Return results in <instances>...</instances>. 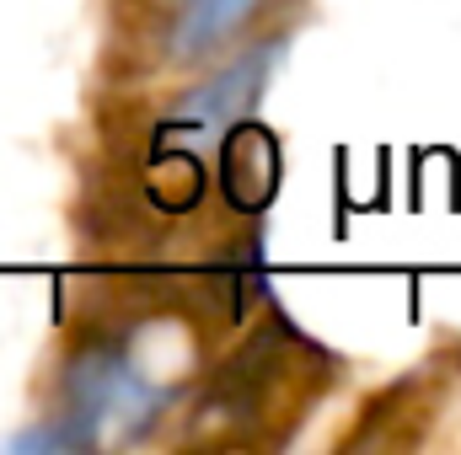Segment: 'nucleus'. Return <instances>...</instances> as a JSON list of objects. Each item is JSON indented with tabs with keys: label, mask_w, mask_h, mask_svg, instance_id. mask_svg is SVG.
<instances>
[{
	"label": "nucleus",
	"mask_w": 461,
	"mask_h": 455,
	"mask_svg": "<svg viewBox=\"0 0 461 455\" xmlns=\"http://www.w3.org/2000/svg\"><path fill=\"white\" fill-rule=\"evenodd\" d=\"M274 0H156L134 38L140 76H188L230 49L268 16Z\"/></svg>",
	"instance_id": "obj_1"
}]
</instances>
